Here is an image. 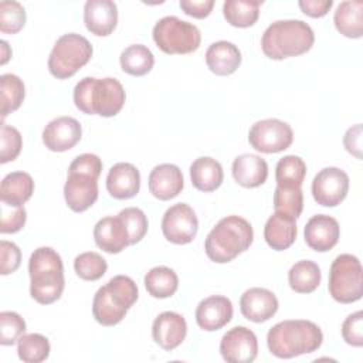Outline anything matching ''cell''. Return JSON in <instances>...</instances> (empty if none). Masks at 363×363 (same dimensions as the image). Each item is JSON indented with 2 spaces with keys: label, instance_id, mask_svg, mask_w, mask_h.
I'll return each mask as SVG.
<instances>
[{
  "label": "cell",
  "instance_id": "cell-8",
  "mask_svg": "<svg viewBox=\"0 0 363 363\" xmlns=\"http://www.w3.org/2000/svg\"><path fill=\"white\" fill-rule=\"evenodd\" d=\"M153 41L166 54H190L200 47L197 26L176 16H166L153 26Z\"/></svg>",
  "mask_w": 363,
  "mask_h": 363
},
{
  "label": "cell",
  "instance_id": "cell-4",
  "mask_svg": "<svg viewBox=\"0 0 363 363\" xmlns=\"http://www.w3.org/2000/svg\"><path fill=\"white\" fill-rule=\"evenodd\" d=\"M313 43L312 27L302 20L289 18L277 20L267 27L261 38V48L268 58L284 60L305 54Z\"/></svg>",
  "mask_w": 363,
  "mask_h": 363
},
{
  "label": "cell",
  "instance_id": "cell-31",
  "mask_svg": "<svg viewBox=\"0 0 363 363\" xmlns=\"http://www.w3.org/2000/svg\"><path fill=\"white\" fill-rule=\"evenodd\" d=\"M262 3V0H225L223 4L224 18L234 27H251L259 17Z\"/></svg>",
  "mask_w": 363,
  "mask_h": 363
},
{
  "label": "cell",
  "instance_id": "cell-35",
  "mask_svg": "<svg viewBox=\"0 0 363 363\" xmlns=\"http://www.w3.org/2000/svg\"><path fill=\"white\" fill-rule=\"evenodd\" d=\"M306 176V163L302 157L286 155L278 160L275 167L277 186L301 187Z\"/></svg>",
  "mask_w": 363,
  "mask_h": 363
},
{
  "label": "cell",
  "instance_id": "cell-5",
  "mask_svg": "<svg viewBox=\"0 0 363 363\" xmlns=\"http://www.w3.org/2000/svg\"><path fill=\"white\" fill-rule=\"evenodd\" d=\"M254 240V230L248 220L240 216L221 218L207 234L204 250L207 257L217 264L233 261L250 248Z\"/></svg>",
  "mask_w": 363,
  "mask_h": 363
},
{
  "label": "cell",
  "instance_id": "cell-28",
  "mask_svg": "<svg viewBox=\"0 0 363 363\" xmlns=\"http://www.w3.org/2000/svg\"><path fill=\"white\" fill-rule=\"evenodd\" d=\"M190 179L197 190L204 193L214 191L223 183V166L210 156L197 157L190 166Z\"/></svg>",
  "mask_w": 363,
  "mask_h": 363
},
{
  "label": "cell",
  "instance_id": "cell-40",
  "mask_svg": "<svg viewBox=\"0 0 363 363\" xmlns=\"http://www.w3.org/2000/svg\"><path fill=\"white\" fill-rule=\"evenodd\" d=\"M118 216L122 218V221L128 230L129 245L139 242L146 235L149 223H147L146 214L140 208L126 207V208L121 210Z\"/></svg>",
  "mask_w": 363,
  "mask_h": 363
},
{
  "label": "cell",
  "instance_id": "cell-41",
  "mask_svg": "<svg viewBox=\"0 0 363 363\" xmlns=\"http://www.w3.org/2000/svg\"><path fill=\"white\" fill-rule=\"evenodd\" d=\"M26 332L24 319L13 311H3L0 313V345L11 346Z\"/></svg>",
  "mask_w": 363,
  "mask_h": 363
},
{
  "label": "cell",
  "instance_id": "cell-48",
  "mask_svg": "<svg viewBox=\"0 0 363 363\" xmlns=\"http://www.w3.org/2000/svg\"><path fill=\"white\" fill-rule=\"evenodd\" d=\"M298 4L306 16L318 18L328 14L333 6V0H299Z\"/></svg>",
  "mask_w": 363,
  "mask_h": 363
},
{
  "label": "cell",
  "instance_id": "cell-25",
  "mask_svg": "<svg viewBox=\"0 0 363 363\" xmlns=\"http://www.w3.org/2000/svg\"><path fill=\"white\" fill-rule=\"evenodd\" d=\"M296 218L285 213L275 211L265 223L264 238L275 251L289 248L296 240Z\"/></svg>",
  "mask_w": 363,
  "mask_h": 363
},
{
  "label": "cell",
  "instance_id": "cell-37",
  "mask_svg": "<svg viewBox=\"0 0 363 363\" xmlns=\"http://www.w3.org/2000/svg\"><path fill=\"white\" fill-rule=\"evenodd\" d=\"M74 269L81 279L96 281L105 275L108 264L101 254L95 251H86L75 257Z\"/></svg>",
  "mask_w": 363,
  "mask_h": 363
},
{
  "label": "cell",
  "instance_id": "cell-10",
  "mask_svg": "<svg viewBox=\"0 0 363 363\" xmlns=\"http://www.w3.org/2000/svg\"><path fill=\"white\" fill-rule=\"evenodd\" d=\"M294 140L289 123L268 118L255 122L248 132L250 145L261 153H278L288 149Z\"/></svg>",
  "mask_w": 363,
  "mask_h": 363
},
{
  "label": "cell",
  "instance_id": "cell-26",
  "mask_svg": "<svg viewBox=\"0 0 363 363\" xmlns=\"http://www.w3.org/2000/svg\"><path fill=\"white\" fill-rule=\"evenodd\" d=\"M206 64L216 75H231L241 64V51L231 41H216L206 51Z\"/></svg>",
  "mask_w": 363,
  "mask_h": 363
},
{
  "label": "cell",
  "instance_id": "cell-27",
  "mask_svg": "<svg viewBox=\"0 0 363 363\" xmlns=\"http://www.w3.org/2000/svg\"><path fill=\"white\" fill-rule=\"evenodd\" d=\"M34 193V180L26 172L6 174L0 184V200L9 206L21 207Z\"/></svg>",
  "mask_w": 363,
  "mask_h": 363
},
{
  "label": "cell",
  "instance_id": "cell-15",
  "mask_svg": "<svg viewBox=\"0 0 363 363\" xmlns=\"http://www.w3.org/2000/svg\"><path fill=\"white\" fill-rule=\"evenodd\" d=\"M82 136L81 123L72 116H58L50 121L43 130V143L51 152L72 149Z\"/></svg>",
  "mask_w": 363,
  "mask_h": 363
},
{
  "label": "cell",
  "instance_id": "cell-38",
  "mask_svg": "<svg viewBox=\"0 0 363 363\" xmlns=\"http://www.w3.org/2000/svg\"><path fill=\"white\" fill-rule=\"evenodd\" d=\"M275 211L285 213L298 218L303 208V193L301 187H281L277 186L274 191Z\"/></svg>",
  "mask_w": 363,
  "mask_h": 363
},
{
  "label": "cell",
  "instance_id": "cell-36",
  "mask_svg": "<svg viewBox=\"0 0 363 363\" xmlns=\"http://www.w3.org/2000/svg\"><path fill=\"white\" fill-rule=\"evenodd\" d=\"M50 342L41 333H27L17 340L18 359L26 363H40L50 356Z\"/></svg>",
  "mask_w": 363,
  "mask_h": 363
},
{
  "label": "cell",
  "instance_id": "cell-20",
  "mask_svg": "<svg viewBox=\"0 0 363 363\" xmlns=\"http://www.w3.org/2000/svg\"><path fill=\"white\" fill-rule=\"evenodd\" d=\"M84 23L95 35H109L118 24V7L112 0H88L84 6Z\"/></svg>",
  "mask_w": 363,
  "mask_h": 363
},
{
  "label": "cell",
  "instance_id": "cell-13",
  "mask_svg": "<svg viewBox=\"0 0 363 363\" xmlns=\"http://www.w3.org/2000/svg\"><path fill=\"white\" fill-rule=\"evenodd\" d=\"M64 199L67 206L75 213L88 210L98 199V177L91 173L68 169Z\"/></svg>",
  "mask_w": 363,
  "mask_h": 363
},
{
  "label": "cell",
  "instance_id": "cell-32",
  "mask_svg": "<svg viewBox=\"0 0 363 363\" xmlns=\"http://www.w3.org/2000/svg\"><path fill=\"white\" fill-rule=\"evenodd\" d=\"M119 62L123 72L133 77H142L150 72V69L153 68L155 57L146 45L132 44L121 52Z\"/></svg>",
  "mask_w": 363,
  "mask_h": 363
},
{
  "label": "cell",
  "instance_id": "cell-24",
  "mask_svg": "<svg viewBox=\"0 0 363 363\" xmlns=\"http://www.w3.org/2000/svg\"><path fill=\"white\" fill-rule=\"evenodd\" d=\"M231 173L240 186L254 189L265 183L268 177V164L265 159L258 155L242 153L234 159Z\"/></svg>",
  "mask_w": 363,
  "mask_h": 363
},
{
  "label": "cell",
  "instance_id": "cell-44",
  "mask_svg": "<svg viewBox=\"0 0 363 363\" xmlns=\"http://www.w3.org/2000/svg\"><path fill=\"white\" fill-rule=\"evenodd\" d=\"M343 340L354 347L363 346V312L356 311L350 313L342 323Z\"/></svg>",
  "mask_w": 363,
  "mask_h": 363
},
{
  "label": "cell",
  "instance_id": "cell-30",
  "mask_svg": "<svg viewBox=\"0 0 363 363\" xmlns=\"http://www.w3.org/2000/svg\"><path fill=\"white\" fill-rule=\"evenodd\" d=\"M320 279V268L311 259H301L295 262L288 271L289 286L298 294L313 292L319 286Z\"/></svg>",
  "mask_w": 363,
  "mask_h": 363
},
{
  "label": "cell",
  "instance_id": "cell-9",
  "mask_svg": "<svg viewBox=\"0 0 363 363\" xmlns=\"http://www.w3.org/2000/svg\"><path fill=\"white\" fill-rule=\"evenodd\" d=\"M328 289L330 296L340 303H352L363 295V269L357 257L337 255L329 271Z\"/></svg>",
  "mask_w": 363,
  "mask_h": 363
},
{
  "label": "cell",
  "instance_id": "cell-33",
  "mask_svg": "<svg viewBox=\"0 0 363 363\" xmlns=\"http://www.w3.org/2000/svg\"><path fill=\"white\" fill-rule=\"evenodd\" d=\"M145 288L153 298H170L179 288L177 274L164 265L153 267L145 275Z\"/></svg>",
  "mask_w": 363,
  "mask_h": 363
},
{
  "label": "cell",
  "instance_id": "cell-17",
  "mask_svg": "<svg viewBox=\"0 0 363 363\" xmlns=\"http://www.w3.org/2000/svg\"><path fill=\"white\" fill-rule=\"evenodd\" d=\"M278 306V298L267 288H250L240 298V311L242 316L255 323L271 319L277 313Z\"/></svg>",
  "mask_w": 363,
  "mask_h": 363
},
{
  "label": "cell",
  "instance_id": "cell-34",
  "mask_svg": "<svg viewBox=\"0 0 363 363\" xmlns=\"http://www.w3.org/2000/svg\"><path fill=\"white\" fill-rule=\"evenodd\" d=\"M26 96V86L16 74H3L0 77V113L4 119L9 113L17 111Z\"/></svg>",
  "mask_w": 363,
  "mask_h": 363
},
{
  "label": "cell",
  "instance_id": "cell-39",
  "mask_svg": "<svg viewBox=\"0 0 363 363\" xmlns=\"http://www.w3.org/2000/svg\"><path fill=\"white\" fill-rule=\"evenodd\" d=\"M27 16L21 3L14 0L0 1V31L4 34H16L26 24Z\"/></svg>",
  "mask_w": 363,
  "mask_h": 363
},
{
  "label": "cell",
  "instance_id": "cell-46",
  "mask_svg": "<svg viewBox=\"0 0 363 363\" xmlns=\"http://www.w3.org/2000/svg\"><path fill=\"white\" fill-rule=\"evenodd\" d=\"M179 6L187 16L194 18H204L211 13L214 0H180Z\"/></svg>",
  "mask_w": 363,
  "mask_h": 363
},
{
  "label": "cell",
  "instance_id": "cell-49",
  "mask_svg": "<svg viewBox=\"0 0 363 363\" xmlns=\"http://www.w3.org/2000/svg\"><path fill=\"white\" fill-rule=\"evenodd\" d=\"M0 50H1V60H0V64L4 65V64L10 60V57H11V50H10V47H9V44H7L6 40H1V41H0Z\"/></svg>",
  "mask_w": 363,
  "mask_h": 363
},
{
  "label": "cell",
  "instance_id": "cell-3",
  "mask_svg": "<svg viewBox=\"0 0 363 363\" xmlns=\"http://www.w3.org/2000/svg\"><path fill=\"white\" fill-rule=\"evenodd\" d=\"M30 295L41 305L60 299L65 286L64 265L60 254L51 247H38L28 259Z\"/></svg>",
  "mask_w": 363,
  "mask_h": 363
},
{
  "label": "cell",
  "instance_id": "cell-6",
  "mask_svg": "<svg viewBox=\"0 0 363 363\" xmlns=\"http://www.w3.org/2000/svg\"><path fill=\"white\" fill-rule=\"evenodd\" d=\"M135 281L126 275H115L94 295L92 315L102 326L118 325L138 301Z\"/></svg>",
  "mask_w": 363,
  "mask_h": 363
},
{
  "label": "cell",
  "instance_id": "cell-45",
  "mask_svg": "<svg viewBox=\"0 0 363 363\" xmlns=\"http://www.w3.org/2000/svg\"><path fill=\"white\" fill-rule=\"evenodd\" d=\"M0 274L1 275H9L17 271L21 262V251L20 248L7 240H1L0 242Z\"/></svg>",
  "mask_w": 363,
  "mask_h": 363
},
{
  "label": "cell",
  "instance_id": "cell-1",
  "mask_svg": "<svg viewBox=\"0 0 363 363\" xmlns=\"http://www.w3.org/2000/svg\"><path fill=\"white\" fill-rule=\"evenodd\" d=\"M323 333L320 328L306 319H288L274 325L267 335V345L275 357L291 359L309 354L320 347Z\"/></svg>",
  "mask_w": 363,
  "mask_h": 363
},
{
  "label": "cell",
  "instance_id": "cell-12",
  "mask_svg": "<svg viewBox=\"0 0 363 363\" xmlns=\"http://www.w3.org/2000/svg\"><path fill=\"white\" fill-rule=\"evenodd\" d=\"M349 191V176L339 167H325L312 180V196L323 207H336Z\"/></svg>",
  "mask_w": 363,
  "mask_h": 363
},
{
  "label": "cell",
  "instance_id": "cell-47",
  "mask_svg": "<svg viewBox=\"0 0 363 363\" xmlns=\"http://www.w3.org/2000/svg\"><path fill=\"white\" fill-rule=\"evenodd\" d=\"M362 135H363V130H362V123H356L353 126H350L345 136H343V145H345V149L353 155L356 159H362Z\"/></svg>",
  "mask_w": 363,
  "mask_h": 363
},
{
  "label": "cell",
  "instance_id": "cell-42",
  "mask_svg": "<svg viewBox=\"0 0 363 363\" xmlns=\"http://www.w3.org/2000/svg\"><path fill=\"white\" fill-rule=\"evenodd\" d=\"M23 147V138L17 128L1 123L0 130V163L13 162L17 159Z\"/></svg>",
  "mask_w": 363,
  "mask_h": 363
},
{
  "label": "cell",
  "instance_id": "cell-23",
  "mask_svg": "<svg viewBox=\"0 0 363 363\" xmlns=\"http://www.w3.org/2000/svg\"><path fill=\"white\" fill-rule=\"evenodd\" d=\"M149 191L159 200H170L182 193L184 186L183 173L173 163H162L152 169L149 174Z\"/></svg>",
  "mask_w": 363,
  "mask_h": 363
},
{
  "label": "cell",
  "instance_id": "cell-14",
  "mask_svg": "<svg viewBox=\"0 0 363 363\" xmlns=\"http://www.w3.org/2000/svg\"><path fill=\"white\" fill-rule=\"evenodd\" d=\"M220 353L228 363H251L258 354L255 333L245 326H234L223 335Z\"/></svg>",
  "mask_w": 363,
  "mask_h": 363
},
{
  "label": "cell",
  "instance_id": "cell-18",
  "mask_svg": "<svg viewBox=\"0 0 363 363\" xmlns=\"http://www.w3.org/2000/svg\"><path fill=\"white\" fill-rule=\"evenodd\" d=\"M187 335L186 319L172 311L159 313L152 325V336L163 350H173L183 343Z\"/></svg>",
  "mask_w": 363,
  "mask_h": 363
},
{
  "label": "cell",
  "instance_id": "cell-2",
  "mask_svg": "<svg viewBox=\"0 0 363 363\" xmlns=\"http://www.w3.org/2000/svg\"><path fill=\"white\" fill-rule=\"evenodd\" d=\"M125 99L126 94L122 84L112 77H85L74 88V104L86 115L115 116L122 111Z\"/></svg>",
  "mask_w": 363,
  "mask_h": 363
},
{
  "label": "cell",
  "instance_id": "cell-29",
  "mask_svg": "<svg viewBox=\"0 0 363 363\" xmlns=\"http://www.w3.org/2000/svg\"><path fill=\"white\" fill-rule=\"evenodd\" d=\"M336 30L347 38H360L363 34V1H342L333 14Z\"/></svg>",
  "mask_w": 363,
  "mask_h": 363
},
{
  "label": "cell",
  "instance_id": "cell-16",
  "mask_svg": "<svg viewBox=\"0 0 363 363\" xmlns=\"http://www.w3.org/2000/svg\"><path fill=\"white\" fill-rule=\"evenodd\" d=\"M303 235L309 248L318 252H326L337 244L340 227L335 217L328 214H316L306 223Z\"/></svg>",
  "mask_w": 363,
  "mask_h": 363
},
{
  "label": "cell",
  "instance_id": "cell-7",
  "mask_svg": "<svg viewBox=\"0 0 363 363\" xmlns=\"http://www.w3.org/2000/svg\"><path fill=\"white\" fill-rule=\"evenodd\" d=\"M92 52L94 48L84 35L77 33L62 34L50 52L48 71L58 79H67L88 64Z\"/></svg>",
  "mask_w": 363,
  "mask_h": 363
},
{
  "label": "cell",
  "instance_id": "cell-19",
  "mask_svg": "<svg viewBox=\"0 0 363 363\" xmlns=\"http://www.w3.org/2000/svg\"><path fill=\"white\" fill-rule=\"evenodd\" d=\"M233 318V303L227 296L211 295L199 302L196 308V322L207 332H214L225 326Z\"/></svg>",
  "mask_w": 363,
  "mask_h": 363
},
{
  "label": "cell",
  "instance_id": "cell-21",
  "mask_svg": "<svg viewBox=\"0 0 363 363\" xmlns=\"http://www.w3.org/2000/svg\"><path fill=\"white\" fill-rule=\"evenodd\" d=\"M140 173L136 166L128 162L115 163L106 176V190L118 200L132 199L139 193Z\"/></svg>",
  "mask_w": 363,
  "mask_h": 363
},
{
  "label": "cell",
  "instance_id": "cell-11",
  "mask_svg": "<svg viewBox=\"0 0 363 363\" xmlns=\"http://www.w3.org/2000/svg\"><path fill=\"white\" fill-rule=\"evenodd\" d=\"M199 230V220L194 210L186 203H176L169 207L162 218V231L167 241L179 245L194 240Z\"/></svg>",
  "mask_w": 363,
  "mask_h": 363
},
{
  "label": "cell",
  "instance_id": "cell-43",
  "mask_svg": "<svg viewBox=\"0 0 363 363\" xmlns=\"http://www.w3.org/2000/svg\"><path fill=\"white\" fill-rule=\"evenodd\" d=\"M27 220V211L24 206L14 207L6 203H1V224L0 233L1 234H13L20 231Z\"/></svg>",
  "mask_w": 363,
  "mask_h": 363
},
{
  "label": "cell",
  "instance_id": "cell-22",
  "mask_svg": "<svg viewBox=\"0 0 363 363\" xmlns=\"http://www.w3.org/2000/svg\"><path fill=\"white\" fill-rule=\"evenodd\" d=\"M95 244L108 254H118L129 245L128 230L119 216H108L94 227Z\"/></svg>",
  "mask_w": 363,
  "mask_h": 363
}]
</instances>
